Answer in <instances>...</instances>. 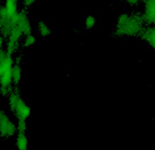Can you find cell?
I'll return each mask as SVG.
<instances>
[{
    "label": "cell",
    "instance_id": "cell-1",
    "mask_svg": "<svg viewBox=\"0 0 155 150\" xmlns=\"http://www.w3.org/2000/svg\"><path fill=\"white\" fill-rule=\"evenodd\" d=\"M144 26L145 22L143 19V14L135 12V14L129 15L128 20L124 24L115 26V34L118 36H137L140 34Z\"/></svg>",
    "mask_w": 155,
    "mask_h": 150
},
{
    "label": "cell",
    "instance_id": "cell-2",
    "mask_svg": "<svg viewBox=\"0 0 155 150\" xmlns=\"http://www.w3.org/2000/svg\"><path fill=\"white\" fill-rule=\"evenodd\" d=\"M15 28L19 29L22 34V36L28 35L31 32V24L29 20V16L25 11H18L16 14V22H15Z\"/></svg>",
    "mask_w": 155,
    "mask_h": 150
},
{
    "label": "cell",
    "instance_id": "cell-3",
    "mask_svg": "<svg viewBox=\"0 0 155 150\" xmlns=\"http://www.w3.org/2000/svg\"><path fill=\"white\" fill-rule=\"evenodd\" d=\"M145 11L143 14L144 22L147 25H153L155 22V0H144Z\"/></svg>",
    "mask_w": 155,
    "mask_h": 150
},
{
    "label": "cell",
    "instance_id": "cell-4",
    "mask_svg": "<svg viewBox=\"0 0 155 150\" xmlns=\"http://www.w3.org/2000/svg\"><path fill=\"white\" fill-rule=\"evenodd\" d=\"M16 134V124L11 122L10 118L0 123V136L3 138H10V136Z\"/></svg>",
    "mask_w": 155,
    "mask_h": 150
},
{
    "label": "cell",
    "instance_id": "cell-5",
    "mask_svg": "<svg viewBox=\"0 0 155 150\" xmlns=\"http://www.w3.org/2000/svg\"><path fill=\"white\" fill-rule=\"evenodd\" d=\"M22 77V70H21V57L19 56L14 60V66L11 70V83L14 86H19Z\"/></svg>",
    "mask_w": 155,
    "mask_h": 150
},
{
    "label": "cell",
    "instance_id": "cell-6",
    "mask_svg": "<svg viewBox=\"0 0 155 150\" xmlns=\"http://www.w3.org/2000/svg\"><path fill=\"white\" fill-rule=\"evenodd\" d=\"M140 37L143 39L147 44H149L151 47L155 46V29L153 25H148V26H144L143 30L140 31Z\"/></svg>",
    "mask_w": 155,
    "mask_h": 150
},
{
    "label": "cell",
    "instance_id": "cell-7",
    "mask_svg": "<svg viewBox=\"0 0 155 150\" xmlns=\"http://www.w3.org/2000/svg\"><path fill=\"white\" fill-rule=\"evenodd\" d=\"M14 113H15V116L18 117V119L26 120V119L31 116V108H30V106L22 99V101L18 104V107L15 108Z\"/></svg>",
    "mask_w": 155,
    "mask_h": 150
},
{
    "label": "cell",
    "instance_id": "cell-8",
    "mask_svg": "<svg viewBox=\"0 0 155 150\" xmlns=\"http://www.w3.org/2000/svg\"><path fill=\"white\" fill-rule=\"evenodd\" d=\"M16 148L19 150H28L29 149V140H28V136L26 133H20L16 132Z\"/></svg>",
    "mask_w": 155,
    "mask_h": 150
},
{
    "label": "cell",
    "instance_id": "cell-9",
    "mask_svg": "<svg viewBox=\"0 0 155 150\" xmlns=\"http://www.w3.org/2000/svg\"><path fill=\"white\" fill-rule=\"evenodd\" d=\"M37 30H38V32H40V35L44 36V37H47V36L51 35V28H50V25H47V24L44 22V21L38 22Z\"/></svg>",
    "mask_w": 155,
    "mask_h": 150
},
{
    "label": "cell",
    "instance_id": "cell-10",
    "mask_svg": "<svg viewBox=\"0 0 155 150\" xmlns=\"http://www.w3.org/2000/svg\"><path fill=\"white\" fill-rule=\"evenodd\" d=\"M35 44H36V36L35 35H32L31 32L28 34V35H25V39H24V42H22L25 48H29V47L34 46Z\"/></svg>",
    "mask_w": 155,
    "mask_h": 150
},
{
    "label": "cell",
    "instance_id": "cell-11",
    "mask_svg": "<svg viewBox=\"0 0 155 150\" xmlns=\"http://www.w3.org/2000/svg\"><path fill=\"white\" fill-rule=\"evenodd\" d=\"M96 24H97L96 16H93V15H87V16L84 18V28H86L87 30L93 29V28L96 26Z\"/></svg>",
    "mask_w": 155,
    "mask_h": 150
},
{
    "label": "cell",
    "instance_id": "cell-12",
    "mask_svg": "<svg viewBox=\"0 0 155 150\" xmlns=\"http://www.w3.org/2000/svg\"><path fill=\"white\" fill-rule=\"evenodd\" d=\"M26 129H28L26 120H24V119H18L16 132H20V133H26Z\"/></svg>",
    "mask_w": 155,
    "mask_h": 150
},
{
    "label": "cell",
    "instance_id": "cell-13",
    "mask_svg": "<svg viewBox=\"0 0 155 150\" xmlns=\"http://www.w3.org/2000/svg\"><path fill=\"white\" fill-rule=\"evenodd\" d=\"M6 119H9V116L5 113L3 109H0V123H3V122L6 120Z\"/></svg>",
    "mask_w": 155,
    "mask_h": 150
},
{
    "label": "cell",
    "instance_id": "cell-14",
    "mask_svg": "<svg viewBox=\"0 0 155 150\" xmlns=\"http://www.w3.org/2000/svg\"><path fill=\"white\" fill-rule=\"evenodd\" d=\"M35 2H36V0H24V6H25V8H29V6H31Z\"/></svg>",
    "mask_w": 155,
    "mask_h": 150
},
{
    "label": "cell",
    "instance_id": "cell-15",
    "mask_svg": "<svg viewBox=\"0 0 155 150\" xmlns=\"http://www.w3.org/2000/svg\"><path fill=\"white\" fill-rule=\"evenodd\" d=\"M5 56H6V51L3 48H0V61H3L5 58Z\"/></svg>",
    "mask_w": 155,
    "mask_h": 150
},
{
    "label": "cell",
    "instance_id": "cell-16",
    "mask_svg": "<svg viewBox=\"0 0 155 150\" xmlns=\"http://www.w3.org/2000/svg\"><path fill=\"white\" fill-rule=\"evenodd\" d=\"M127 2L130 4V5H138L141 3V0H127Z\"/></svg>",
    "mask_w": 155,
    "mask_h": 150
},
{
    "label": "cell",
    "instance_id": "cell-17",
    "mask_svg": "<svg viewBox=\"0 0 155 150\" xmlns=\"http://www.w3.org/2000/svg\"><path fill=\"white\" fill-rule=\"evenodd\" d=\"M3 45H4V36L0 35V48H3Z\"/></svg>",
    "mask_w": 155,
    "mask_h": 150
},
{
    "label": "cell",
    "instance_id": "cell-18",
    "mask_svg": "<svg viewBox=\"0 0 155 150\" xmlns=\"http://www.w3.org/2000/svg\"><path fill=\"white\" fill-rule=\"evenodd\" d=\"M0 97H2V90H0Z\"/></svg>",
    "mask_w": 155,
    "mask_h": 150
},
{
    "label": "cell",
    "instance_id": "cell-19",
    "mask_svg": "<svg viewBox=\"0 0 155 150\" xmlns=\"http://www.w3.org/2000/svg\"><path fill=\"white\" fill-rule=\"evenodd\" d=\"M15 2H18V0H15Z\"/></svg>",
    "mask_w": 155,
    "mask_h": 150
},
{
    "label": "cell",
    "instance_id": "cell-20",
    "mask_svg": "<svg viewBox=\"0 0 155 150\" xmlns=\"http://www.w3.org/2000/svg\"><path fill=\"white\" fill-rule=\"evenodd\" d=\"M0 138H2V136H0Z\"/></svg>",
    "mask_w": 155,
    "mask_h": 150
}]
</instances>
